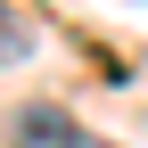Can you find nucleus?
<instances>
[{
	"label": "nucleus",
	"instance_id": "1",
	"mask_svg": "<svg viewBox=\"0 0 148 148\" xmlns=\"http://www.w3.org/2000/svg\"><path fill=\"white\" fill-rule=\"evenodd\" d=\"M8 148H90V132L66 115V107L33 99V107H16V115H8Z\"/></svg>",
	"mask_w": 148,
	"mask_h": 148
},
{
	"label": "nucleus",
	"instance_id": "2",
	"mask_svg": "<svg viewBox=\"0 0 148 148\" xmlns=\"http://www.w3.org/2000/svg\"><path fill=\"white\" fill-rule=\"evenodd\" d=\"M90 148H115V140H90Z\"/></svg>",
	"mask_w": 148,
	"mask_h": 148
}]
</instances>
